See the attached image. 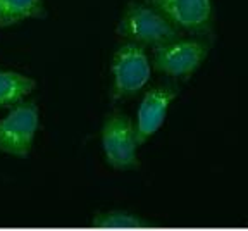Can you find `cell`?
Returning a JSON list of instances; mask_svg holds the SVG:
<instances>
[{"mask_svg":"<svg viewBox=\"0 0 248 231\" xmlns=\"http://www.w3.org/2000/svg\"><path fill=\"white\" fill-rule=\"evenodd\" d=\"M176 95L178 92L170 86H159V88H152L145 93L138 107L135 124V135L138 145L145 143L154 133L160 130L167 116V109L172 104Z\"/></svg>","mask_w":248,"mask_h":231,"instance_id":"7","label":"cell"},{"mask_svg":"<svg viewBox=\"0 0 248 231\" xmlns=\"http://www.w3.org/2000/svg\"><path fill=\"white\" fill-rule=\"evenodd\" d=\"M95 228H147L150 224L138 216H133L126 211H107L93 217Z\"/></svg>","mask_w":248,"mask_h":231,"instance_id":"10","label":"cell"},{"mask_svg":"<svg viewBox=\"0 0 248 231\" xmlns=\"http://www.w3.org/2000/svg\"><path fill=\"white\" fill-rule=\"evenodd\" d=\"M110 74H112V92H110L112 102L138 93L148 83L152 74L145 47L135 42L121 45L112 55Z\"/></svg>","mask_w":248,"mask_h":231,"instance_id":"2","label":"cell"},{"mask_svg":"<svg viewBox=\"0 0 248 231\" xmlns=\"http://www.w3.org/2000/svg\"><path fill=\"white\" fill-rule=\"evenodd\" d=\"M116 33L121 38L152 49L181 38V31L162 12L157 11L154 5L138 0L128 4Z\"/></svg>","mask_w":248,"mask_h":231,"instance_id":"1","label":"cell"},{"mask_svg":"<svg viewBox=\"0 0 248 231\" xmlns=\"http://www.w3.org/2000/svg\"><path fill=\"white\" fill-rule=\"evenodd\" d=\"M209 45L198 40H172L154 49L155 69L172 78H188L207 57Z\"/></svg>","mask_w":248,"mask_h":231,"instance_id":"5","label":"cell"},{"mask_svg":"<svg viewBox=\"0 0 248 231\" xmlns=\"http://www.w3.org/2000/svg\"><path fill=\"white\" fill-rule=\"evenodd\" d=\"M40 123L38 105L21 102L0 119V152L17 159H26L33 147Z\"/></svg>","mask_w":248,"mask_h":231,"instance_id":"3","label":"cell"},{"mask_svg":"<svg viewBox=\"0 0 248 231\" xmlns=\"http://www.w3.org/2000/svg\"><path fill=\"white\" fill-rule=\"evenodd\" d=\"M102 147L108 166L116 171H133L140 167L136 157L135 124L128 116L114 112L105 119L102 128Z\"/></svg>","mask_w":248,"mask_h":231,"instance_id":"4","label":"cell"},{"mask_svg":"<svg viewBox=\"0 0 248 231\" xmlns=\"http://www.w3.org/2000/svg\"><path fill=\"white\" fill-rule=\"evenodd\" d=\"M43 0H0V28H9L26 19H43Z\"/></svg>","mask_w":248,"mask_h":231,"instance_id":"9","label":"cell"},{"mask_svg":"<svg viewBox=\"0 0 248 231\" xmlns=\"http://www.w3.org/2000/svg\"><path fill=\"white\" fill-rule=\"evenodd\" d=\"M162 12L178 30L191 35H207L212 26L210 0H145Z\"/></svg>","mask_w":248,"mask_h":231,"instance_id":"6","label":"cell"},{"mask_svg":"<svg viewBox=\"0 0 248 231\" xmlns=\"http://www.w3.org/2000/svg\"><path fill=\"white\" fill-rule=\"evenodd\" d=\"M36 81L16 71H0V109L14 107L35 92Z\"/></svg>","mask_w":248,"mask_h":231,"instance_id":"8","label":"cell"}]
</instances>
